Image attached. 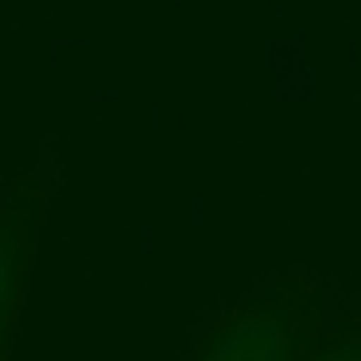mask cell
I'll use <instances>...</instances> for the list:
<instances>
[{
    "label": "cell",
    "mask_w": 361,
    "mask_h": 361,
    "mask_svg": "<svg viewBox=\"0 0 361 361\" xmlns=\"http://www.w3.org/2000/svg\"><path fill=\"white\" fill-rule=\"evenodd\" d=\"M299 338L295 311L280 299H268L221 322L195 361H288Z\"/></svg>",
    "instance_id": "1"
},
{
    "label": "cell",
    "mask_w": 361,
    "mask_h": 361,
    "mask_svg": "<svg viewBox=\"0 0 361 361\" xmlns=\"http://www.w3.org/2000/svg\"><path fill=\"white\" fill-rule=\"evenodd\" d=\"M27 264H32L27 221L20 214H0V338H12V314L24 291Z\"/></svg>",
    "instance_id": "2"
},
{
    "label": "cell",
    "mask_w": 361,
    "mask_h": 361,
    "mask_svg": "<svg viewBox=\"0 0 361 361\" xmlns=\"http://www.w3.org/2000/svg\"><path fill=\"white\" fill-rule=\"evenodd\" d=\"M288 361H361V334L326 338V342H311L303 334Z\"/></svg>",
    "instance_id": "3"
},
{
    "label": "cell",
    "mask_w": 361,
    "mask_h": 361,
    "mask_svg": "<svg viewBox=\"0 0 361 361\" xmlns=\"http://www.w3.org/2000/svg\"><path fill=\"white\" fill-rule=\"evenodd\" d=\"M0 361H12V338H0Z\"/></svg>",
    "instance_id": "4"
}]
</instances>
